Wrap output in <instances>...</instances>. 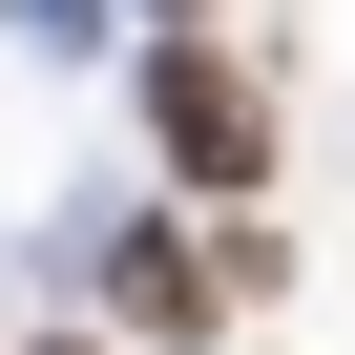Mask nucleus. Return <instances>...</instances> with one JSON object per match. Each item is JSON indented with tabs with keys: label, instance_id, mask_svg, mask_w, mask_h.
<instances>
[{
	"label": "nucleus",
	"instance_id": "obj_2",
	"mask_svg": "<svg viewBox=\"0 0 355 355\" xmlns=\"http://www.w3.org/2000/svg\"><path fill=\"white\" fill-rule=\"evenodd\" d=\"M105 313H125V334H230V313H251V293H230V230L189 251L167 209H125V230H105Z\"/></svg>",
	"mask_w": 355,
	"mask_h": 355
},
{
	"label": "nucleus",
	"instance_id": "obj_4",
	"mask_svg": "<svg viewBox=\"0 0 355 355\" xmlns=\"http://www.w3.org/2000/svg\"><path fill=\"white\" fill-rule=\"evenodd\" d=\"M42 355H84V334H42Z\"/></svg>",
	"mask_w": 355,
	"mask_h": 355
},
{
	"label": "nucleus",
	"instance_id": "obj_3",
	"mask_svg": "<svg viewBox=\"0 0 355 355\" xmlns=\"http://www.w3.org/2000/svg\"><path fill=\"white\" fill-rule=\"evenodd\" d=\"M167 21H209V0H146V42H167Z\"/></svg>",
	"mask_w": 355,
	"mask_h": 355
},
{
	"label": "nucleus",
	"instance_id": "obj_1",
	"mask_svg": "<svg viewBox=\"0 0 355 355\" xmlns=\"http://www.w3.org/2000/svg\"><path fill=\"white\" fill-rule=\"evenodd\" d=\"M146 146H167L189 209H251V189H272V84H251L209 21H167V42H146Z\"/></svg>",
	"mask_w": 355,
	"mask_h": 355
}]
</instances>
